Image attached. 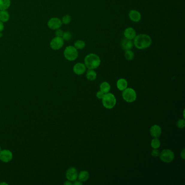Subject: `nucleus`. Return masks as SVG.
<instances>
[{"label":"nucleus","instance_id":"f257e3e1","mask_svg":"<svg viewBox=\"0 0 185 185\" xmlns=\"http://www.w3.org/2000/svg\"><path fill=\"white\" fill-rule=\"evenodd\" d=\"M134 45L139 49H147L151 46L152 40L149 35L140 34L136 35L134 39Z\"/></svg>","mask_w":185,"mask_h":185},{"label":"nucleus","instance_id":"f03ea898","mask_svg":"<svg viewBox=\"0 0 185 185\" xmlns=\"http://www.w3.org/2000/svg\"><path fill=\"white\" fill-rule=\"evenodd\" d=\"M101 60L98 55L90 53L85 57L84 64L89 69H97L101 65Z\"/></svg>","mask_w":185,"mask_h":185},{"label":"nucleus","instance_id":"7ed1b4c3","mask_svg":"<svg viewBox=\"0 0 185 185\" xmlns=\"http://www.w3.org/2000/svg\"><path fill=\"white\" fill-rule=\"evenodd\" d=\"M102 103L104 107L107 109H111L115 106L116 104V99L112 93H105L102 98Z\"/></svg>","mask_w":185,"mask_h":185},{"label":"nucleus","instance_id":"20e7f679","mask_svg":"<svg viewBox=\"0 0 185 185\" xmlns=\"http://www.w3.org/2000/svg\"><path fill=\"white\" fill-rule=\"evenodd\" d=\"M64 57L67 60L69 61H74L78 57V49L72 46L67 47L64 52Z\"/></svg>","mask_w":185,"mask_h":185},{"label":"nucleus","instance_id":"39448f33","mask_svg":"<svg viewBox=\"0 0 185 185\" xmlns=\"http://www.w3.org/2000/svg\"><path fill=\"white\" fill-rule=\"evenodd\" d=\"M123 98L129 103H133L136 100L137 95L135 91L131 88H127L122 93Z\"/></svg>","mask_w":185,"mask_h":185},{"label":"nucleus","instance_id":"423d86ee","mask_svg":"<svg viewBox=\"0 0 185 185\" xmlns=\"http://www.w3.org/2000/svg\"><path fill=\"white\" fill-rule=\"evenodd\" d=\"M160 159L165 163H170L172 162L174 159V154L170 149H165L160 153Z\"/></svg>","mask_w":185,"mask_h":185},{"label":"nucleus","instance_id":"0eeeda50","mask_svg":"<svg viewBox=\"0 0 185 185\" xmlns=\"http://www.w3.org/2000/svg\"><path fill=\"white\" fill-rule=\"evenodd\" d=\"M64 43V39L62 37H56L55 38H53L51 41L50 46L52 49L58 50L60 49L63 46Z\"/></svg>","mask_w":185,"mask_h":185},{"label":"nucleus","instance_id":"6e6552de","mask_svg":"<svg viewBox=\"0 0 185 185\" xmlns=\"http://www.w3.org/2000/svg\"><path fill=\"white\" fill-rule=\"evenodd\" d=\"M62 21L60 19L57 17H53L48 22V26L49 28L56 30L60 28L62 26Z\"/></svg>","mask_w":185,"mask_h":185},{"label":"nucleus","instance_id":"1a4fd4ad","mask_svg":"<svg viewBox=\"0 0 185 185\" xmlns=\"http://www.w3.org/2000/svg\"><path fill=\"white\" fill-rule=\"evenodd\" d=\"M78 172L75 167H71L67 171L66 177L69 181H75L78 178Z\"/></svg>","mask_w":185,"mask_h":185},{"label":"nucleus","instance_id":"9d476101","mask_svg":"<svg viewBox=\"0 0 185 185\" xmlns=\"http://www.w3.org/2000/svg\"><path fill=\"white\" fill-rule=\"evenodd\" d=\"M12 158L13 154L10 151L3 150L0 151V160L3 162H9L12 160Z\"/></svg>","mask_w":185,"mask_h":185},{"label":"nucleus","instance_id":"9b49d317","mask_svg":"<svg viewBox=\"0 0 185 185\" xmlns=\"http://www.w3.org/2000/svg\"><path fill=\"white\" fill-rule=\"evenodd\" d=\"M128 15L130 20L134 22H139L141 20V13L136 10H131Z\"/></svg>","mask_w":185,"mask_h":185},{"label":"nucleus","instance_id":"f8f14e48","mask_svg":"<svg viewBox=\"0 0 185 185\" xmlns=\"http://www.w3.org/2000/svg\"><path fill=\"white\" fill-rule=\"evenodd\" d=\"M73 69L74 72L75 73L76 75H81L86 72L87 67L85 65V64L81 63H78L73 66Z\"/></svg>","mask_w":185,"mask_h":185},{"label":"nucleus","instance_id":"ddd939ff","mask_svg":"<svg viewBox=\"0 0 185 185\" xmlns=\"http://www.w3.org/2000/svg\"><path fill=\"white\" fill-rule=\"evenodd\" d=\"M123 34L125 38L131 40H134L137 35L136 31L132 27H128L125 29Z\"/></svg>","mask_w":185,"mask_h":185},{"label":"nucleus","instance_id":"4468645a","mask_svg":"<svg viewBox=\"0 0 185 185\" xmlns=\"http://www.w3.org/2000/svg\"><path fill=\"white\" fill-rule=\"evenodd\" d=\"M151 135L154 138H158L161 135L162 130L161 127L157 125H154L151 128Z\"/></svg>","mask_w":185,"mask_h":185},{"label":"nucleus","instance_id":"2eb2a0df","mask_svg":"<svg viewBox=\"0 0 185 185\" xmlns=\"http://www.w3.org/2000/svg\"><path fill=\"white\" fill-rule=\"evenodd\" d=\"M121 47L125 51L130 50L133 47L134 43L131 40H129L126 38L123 39L121 41Z\"/></svg>","mask_w":185,"mask_h":185},{"label":"nucleus","instance_id":"dca6fc26","mask_svg":"<svg viewBox=\"0 0 185 185\" xmlns=\"http://www.w3.org/2000/svg\"><path fill=\"white\" fill-rule=\"evenodd\" d=\"M128 86L127 81L125 79H119L117 82V87L120 91H123L127 89Z\"/></svg>","mask_w":185,"mask_h":185},{"label":"nucleus","instance_id":"f3484780","mask_svg":"<svg viewBox=\"0 0 185 185\" xmlns=\"http://www.w3.org/2000/svg\"><path fill=\"white\" fill-rule=\"evenodd\" d=\"M78 179L81 182H85L89 178V174L87 171H81L78 175Z\"/></svg>","mask_w":185,"mask_h":185},{"label":"nucleus","instance_id":"a211bd4d","mask_svg":"<svg viewBox=\"0 0 185 185\" xmlns=\"http://www.w3.org/2000/svg\"><path fill=\"white\" fill-rule=\"evenodd\" d=\"M86 77L89 81H93L97 78V73L94 69H89L87 71Z\"/></svg>","mask_w":185,"mask_h":185},{"label":"nucleus","instance_id":"6ab92c4d","mask_svg":"<svg viewBox=\"0 0 185 185\" xmlns=\"http://www.w3.org/2000/svg\"><path fill=\"white\" fill-rule=\"evenodd\" d=\"M9 19V14L8 12L6 11V10H2L0 11V21L6 22H7Z\"/></svg>","mask_w":185,"mask_h":185},{"label":"nucleus","instance_id":"aec40b11","mask_svg":"<svg viewBox=\"0 0 185 185\" xmlns=\"http://www.w3.org/2000/svg\"><path fill=\"white\" fill-rule=\"evenodd\" d=\"M110 88L111 87H110V84L106 81L103 82L100 85L101 91L104 93H107L109 92L110 91Z\"/></svg>","mask_w":185,"mask_h":185},{"label":"nucleus","instance_id":"412c9836","mask_svg":"<svg viewBox=\"0 0 185 185\" xmlns=\"http://www.w3.org/2000/svg\"><path fill=\"white\" fill-rule=\"evenodd\" d=\"M10 5V0H0V10H6L9 7Z\"/></svg>","mask_w":185,"mask_h":185},{"label":"nucleus","instance_id":"4be33fe9","mask_svg":"<svg viewBox=\"0 0 185 185\" xmlns=\"http://www.w3.org/2000/svg\"><path fill=\"white\" fill-rule=\"evenodd\" d=\"M86 44L85 41L81 40H78L76 41L74 44V47L77 49H83L85 47Z\"/></svg>","mask_w":185,"mask_h":185},{"label":"nucleus","instance_id":"5701e85b","mask_svg":"<svg viewBox=\"0 0 185 185\" xmlns=\"http://www.w3.org/2000/svg\"><path fill=\"white\" fill-rule=\"evenodd\" d=\"M125 57L127 60H133L135 57V54L131 49L125 51Z\"/></svg>","mask_w":185,"mask_h":185},{"label":"nucleus","instance_id":"b1692460","mask_svg":"<svg viewBox=\"0 0 185 185\" xmlns=\"http://www.w3.org/2000/svg\"><path fill=\"white\" fill-rule=\"evenodd\" d=\"M161 143L158 138H154L151 142V146L154 149H157L160 147Z\"/></svg>","mask_w":185,"mask_h":185},{"label":"nucleus","instance_id":"393cba45","mask_svg":"<svg viewBox=\"0 0 185 185\" xmlns=\"http://www.w3.org/2000/svg\"><path fill=\"white\" fill-rule=\"evenodd\" d=\"M61 21L62 23H64L65 25H68L71 21V17L69 15H65L63 17Z\"/></svg>","mask_w":185,"mask_h":185},{"label":"nucleus","instance_id":"a878e982","mask_svg":"<svg viewBox=\"0 0 185 185\" xmlns=\"http://www.w3.org/2000/svg\"><path fill=\"white\" fill-rule=\"evenodd\" d=\"M72 37V34L71 33V32L66 31V32H64L63 35L62 36V38L64 39V40L69 41L71 39Z\"/></svg>","mask_w":185,"mask_h":185},{"label":"nucleus","instance_id":"bb28decb","mask_svg":"<svg viewBox=\"0 0 185 185\" xmlns=\"http://www.w3.org/2000/svg\"><path fill=\"white\" fill-rule=\"evenodd\" d=\"M177 125L178 127L180 129H183L185 127V121L184 119H179L177 122Z\"/></svg>","mask_w":185,"mask_h":185},{"label":"nucleus","instance_id":"cd10ccee","mask_svg":"<svg viewBox=\"0 0 185 185\" xmlns=\"http://www.w3.org/2000/svg\"><path fill=\"white\" fill-rule=\"evenodd\" d=\"M56 30H57V31H55V35H56V37H62V36H63V33H64V32L63 31V30L60 29V28L56 29Z\"/></svg>","mask_w":185,"mask_h":185},{"label":"nucleus","instance_id":"c85d7f7f","mask_svg":"<svg viewBox=\"0 0 185 185\" xmlns=\"http://www.w3.org/2000/svg\"><path fill=\"white\" fill-rule=\"evenodd\" d=\"M151 155L154 157H158L160 155V151L158 149H154V150L151 151Z\"/></svg>","mask_w":185,"mask_h":185},{"label":"nucleus","instance_id":"c756f323","mask_svg":"<svg viewBox=\"0 0 185 185\" xmlns=\"http://www.w3.org/2000/svg\"><path fill=\"white\" fill-rule=\"evenodd\" d=\"M104 95H105V93L104 92H103L102 91H98V92L97 93V97L99 99H102L103 98V97H104Z\"/></svg>","mask_w":185,"mask_h":185},{"label":"nucleus","instance_id":"7c9ffc66","mask_svg":"<svg viewBox=\"0 0 185 185\" xmlns=\"http://www.w3.org/2000/svg\"><path fill=\"white\" fill-rule=\"evenodd\" d=\"M3 29H4V24L3 22L0 21V33L3 31Z\"/></svg>","mask_w":185,"mask_h":185},{"label":"nucleus","instance_id":"2f4dec72","mask_svg":"<svg viewBox=\"0 0 185 185\" xmlns=\"http://www.w3.org/2000/svg\"><path fill=\"white\" fill-rule=\"evenodd\" d=\"M181 156L183 159H185V149H183L182 152L181 153Z\"/></svg>","mask_w":185,"mask_h":185},{"label":"nucleus","instance_id":"473e14b6","mask_svg":"<svg viewBox=\"0 0 185 185\" xmlns=\"http://www.w3.org/2000/svg\"><path fill=\"white\" fill-rule=\"evenodd\" d=\"M73 185H82V183L81 181H75Z\"/></svg>","mask_w":185,"mask_h":185},{"label":"nucleus","instance_id":"72a5a7b5","mask_svg":"<svg viewBox=\"0 0 185 185\" xmlns=\"http://www.w3.org/2000/svg\"><path fill=\"white\" fill-rule=\"evenodd\" d=\"M64 185H72V184L71 183V182H69V181H66V182H65L64 183Z\"/></svg>","mask_w":185,"mask_h":185},{"label":"nucleus","instance_id":"f704fd0d","mask_svg":"<svg viewBox=\"0 0 185 185\" xmlns=\"http://www.w3.org/2000/svg\"><path fill=\"white\" fill-rule=\"evenodd\" d=\"M2 37V34L0 33V37Z\"/></svg>","mask_w":185,"mask_h":185},{"label":"nucleus","instance_id":"c9c22d12","mask_svg":"<svg viewBox=\"0 0 185 185\" xmlns=\"http://www.w3.org/2000/svg\"><path fill=\"white\" fill-rule=\"evenodd\" d=\"M1 151V148L0 147V151Z\"/></svg>","mask_w":185,"mask_h":185}]
</instances>
